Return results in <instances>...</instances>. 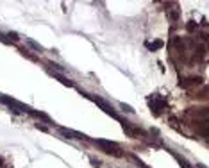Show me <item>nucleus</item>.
<instances>
[{
  "label": "nucleus",
  "instance_id": "obj_1",
  "mask_svg": "<svg viewBox=\"0 0 209 168\" xmlns=\"http://www.w3.org/2000/svg\"><path fill=\"white\" fill-rule=\"evenodd\" d=\"M95 145H98L106 154H109V156H116V158H120L122 156V150L118 149V145L114 143V141H107V140H95L93 141Z\"/></svg>",
  "mask_w": 209,
  "mask_h": 168
},
{
  "label": "nucleus",
  "instance_id": "obj_2",
  "mask_svg": "<svg viewBox=\"0 0 209 168\" xmlns=\"http://www.w3.org/2000/svg\"><path fill=\"white\" fill-rule=\"evenodd\" d=\"M80 93H82L84 97H88V98H91V100H93L95 104H98V106H100V107H102V109H104V111L107 113V115H111L113 118H116V120H120V122L123 124V120H122V118L118 116V113H116V111L113 109V106H109V104H107L106 100H102V98H98V97H93V95H89V93H84V91H80Z\"/></svg>",
  "mask_w": 209,
  "mask_h": 168
},
{
  "label": "nucleus",
  "instance_id": "obj_3",
  "mask_svg": "<svg viewBox=\"0 0 209 168\" xmlns=\"http://www.w3.org/2000/svg\"><path fill=\"white\" fill-rule=\"evenodd\" d=\"M59 132L63 134V136H66V138H70V140H88L84 134H80V132H77V131H72V129H64V127H59Z\"/></svg>",
  "mask_w": 209,
  "mask_h": 168
},
{
  "label": "nucleus",
  "instance_id": "obj_4",
  "mask_svg": "<svg viewBox=\"0 0 209 168\" xmlns=\"http://www.w3.org/2000/svg\"><path fill=\"white\" fill-rule=\"evenodd\" d=\"M50 73H52V75L61 82V84H64V86H68V88H72V86H73V82H72V81H68V79H66L64 75H61L59 72H50Z\"/></svg>",
  "mask_w": 209,
  "mask_h": 168
},
{
  "label": "nucleus",
  "instance_id": "obj_5",
  "mask_svg": "<svg viewBox=\"0 0 209 168\" xmlns=\"http://www.w3.org/2000/svg\"><path fill=\"white\" fill-rule=\"evenodd\" d=\"M200 77H190V79H186V82H181V86L182 88H188L190 84H200Z\"/></svg>",
  "mask_w": 209,
  "mask_h": 168
},
{
  "label": "nucleus",
  "instance_id": "obj_6",
  "mask_svg": "<svg viewBox=\"0 0 209 168\" xmlns=\"http://www.w3.org/2000/svg\"><path fill=\"white\" fill-rule=\"evenodd\" d=\"M174 158H175V159L179 161V165H181L182 168H191V165H190V163H188V161H186L184 158H181V156H177V154H174Z\"/></svg>",
  "mask_w": 209,
  "mask_h": 168
},
{
  "label": "nucleus",
  "instance_id": "obj_7",
  "mask_svg": "<svg viewBox=\"0 0 209 168\" xmlns=\"http://www.w3.org/2000/svg\"><path fill=\"white\" fill-rule=\"evenodd\" d=\"M163 47V41H154V43H147V48H150V50H157V48H161Z\"/></svg>",
  "mask_w": 209,
  "mask_h": 168
},
{
  "label": "nucleus",
  "instance_id": "obj_8",
  "mask_svg": "<svg viewBox=\"0 0 209 168\" xmlns=\"http://www.w3.org/2000/svg\"><path fill=\"white\" fill-rule=\"evenodd\" d=\"M27 43H29L32 48H36V50H43V48H41V45H38V43H36V41H32V39H27Z\"/></svg>",
  "mask_w": 209,
  "mask_h": 168
},
{
  "label": "nucleus",
  "instance_id": "obj_9",
  "mask_svg": "<svg viewBox=\"0 0 209 168\" xmlns=\"http://www.w3.org/2000/svg\"><path fill=\"white\" fill-rule=\"evenodd\" d=\"M120 107H122V109H123V111H127V113H134V109H132V107H131V106H127V104H123V102H122V104H120Z\"/></svg>",
  "mask_w": 209,
  "mask_h": 168
},
{
  "label": "nucleus",
  "instance_id": "obj_10",
  "mask_svg": "<svg viewBox=\"0 0 209 168\" xmlns=\"http://www.w3.org/2000/svg\"><path fill=\"white\" fill-rule=\"evenodd\" d=\"M0 41H2V43H5V45H9V43H11V39H7V36H5V34H2V32H0Z\"/></svg>",
  "mask_w": 209,
  "mask_h": 168
},
{
  "label": "nucleus",
  "instance_id": "obj_11",
  "mask_svg": "<svg viewBox=\"0 0 209 168\" xmlns=\"http://www.w3.org/2000/svg\"><path fill=\"white\" fill-rule=\"evenodd\" d=\"M7 38H11V39H13V41H18V39H20V38H18V34H16V32H9V34H7Z\"/></svg>",
  "mask_w": 209,
  "mask_h": 168
},
{
  "label": "nucleus",
  "instance_id": "obj_12",
  "mask_svg": "<svg viewBox=\"0 0 209 168\" xmlns=\"http://www.w3.org/2000/svg\"><path fill=\"white\" fill-rule=\"evenodd\" d=\"M197 168H206V165H200V163H199V165H197Z\"/></svg>",
  "mask_w": 209,
  "mask_h": 168
},
{
  "label": "nucleus",
  "instance_id": "obj_13",
  "mask_svg": "<svg viewBox=\"0 0 209 168\" xmlns=\"http://www.w3.org/2000/svg\"><path fill=\"white\" fill-rule=\"evenodd\" d=\"M0 163H2V159H0ZM0 168H2V167H0Z\"/></svg>",
  "mask_w": 209,
  "mask_h": 168
}]
</instances>
